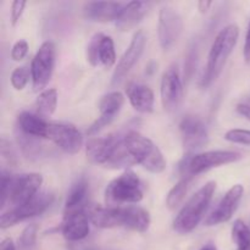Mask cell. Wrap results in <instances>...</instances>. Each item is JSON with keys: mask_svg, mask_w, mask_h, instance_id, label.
I'll list each match as a JSON object with an SVG mask.
<instances>
[{"mask_svg": "<svg viewBox=\"0 0 250 250\" xmlns=\"http://www.w3.org/2000/svg\"><path fill=\"white\" fill-rule=\"evenodd\" d=\"M90 222L98 229H128L144 233L151 224L150 214L137 205L128 207H100L90 205L87 210Z\"/></svg>", "mask_w": 250, "mask_h": 250, "instance_id": "6da1fadb", "label": "cell"}, {"mask_svg": "<svg viewBox=\"0 0 250 250\" xmlns=\"http://www.w3.org/2000/svg\"><path fill=\"white\" fill-rule=\"evenodd\" d=\"M239 38V28L236 23L227 24L214 39L208 56L207 67L200 80V87L208 88L219 78L233 51Z\"/></svg>", "mask_w": 250, "mask_h": 250, "instance_id": "7a4b0ae2", "label": "cell"}, {"mask_svg": "<svg viewBox=\"0 0 250 250\" xmlns=\"http://www.w3.org/2000/svg\"><path fill=\"white\" fill-rule=\"evenodd\" d=\"M215 190L216 182L210 181L188 199L173 220V229L177 233L188 234L197 229L211 203Z\"/></svg>", "mask_w": 250, "mask_h": 250, "instance_id": "3957f363", "label": "cell"}, {"mask_svg": "<svg viewBox=\"0 0 250 250\" xmlns=\"http://www.w3.org/2000/svg\"><path fill=\"white\" fill-rule=\"evenodd\" d=\"M125 144L136 164L151 173H161L166 168V160L159 146L148 137L128 129L125 134Z\"/></svg>", "mask_w": 250, "mask_h": 250, "instance_id": "277c9868", "label": "cell"}, {"mask_svg": "<svg viewBox=\"0 0 250 250\" xmlns=\"http://www.w3.org/2000/svg\"><path fill=\"white\" fill-rule=\"evenodd\" d=\"M104 195L107 207H121L138 204L143 200L144 193L138 176L132 171H126L107 185Z\"/></svg>", "mask_w": 250, "mask_h": 250, "instance_id": "5b68a950", "label": "cell"}, {"mask_svg": "<svg viewBox=\"0 0 250 250\" xmlns=\"http://www.w3.org/2000/svg\"><path fill=\"white\" fill-rule=\"evenodd\" d=\"M242 159V154L232 150H210L187 156L180 165V172L183 178L207 172L214 167L237 163Z\"/></svg>", "mask_w": 250, "mask_h": 250, "instance_id": "8992f818", "label": "cell"}, {"mask_svg": "<svg viewBox=\"0 0 250 250\" xmlns=\"http://www.w3.org/2000/svg\"><path fill=\"white\" fill-rule=\"evenodd\" d=\"M53 202L54 195L51 193H39L29 202L19 205V207H14L12 209L4 212L1 217H0V227L2 229H9V227L14 226V225L19 224V222L39 216L53 204Z\"/></svg>", "mask_w": 250, "mask_h": 250, "instance_id": "52a82bcc", "label": "cell"}, {"mask_svg": "<svg viewBox=\"0 0 250 250\" xmlns=\"http://www.w3.org/2000/svg\"><path fill=\"white\" fill-rule=\"evenodd\" d=\"M55 67V45L53 42L46 41L39 46L31 62L32 85L36 92L46 87L53 77Z\"/></svg>", "mask_w": 250, "mask_h": 250, "instance_id": "ba28073f", "label": "cell"}, {"mask_svg": "<svg viewBox=\"0 0 250 250\" xmlns=\"http://www.w3.org/2000/svg\"><path fill=\"white\" fill-rule=\"evenodd\" d=\"M66 154H77L83 146V136L80 129L72 124L49 122L46 138Z\"/></svg>", "mask_w": 250, "mask_h": 250, "instance_id": "9c48e42d", "label": "cell"}, {"mask_svg": "<svg viewBox=\"0 0 250 250\" xmlns=\"http://www.w3.org/2000/svg\"><path fill=\"white\" fill-rule=\"evenodd\" d=\"M183 31V20L175 9L161 7L159 12L158 37L163 50H170L180 39Z\"/></svg>", "mask_w": 250, "mask_h": 250, "instance_id": "30bf717a", "label": "cell"}, {"mask_svg": "<svg viewBox=\"0 0 250 250\" xmlns=\"http://www.w3.org/2000/svg\"><path fill=\"white\" fill-rule=\"evenodd\" d=\"M160 97L163 107L167 112H173L180 107L183 98V84L180 70L171 65L163 73L160 83Z\"/></svg>", "mask_w": 250, "mask_h": 250, "instance_id": "8fae6325", "label": "cell"}, {"mask_svg": "<svg viewBox=\"0 0 250 250\" xmlns=\"http://www.w3.org/2000/svg\"><path fill=\"white\" fill-rule=\"evenodd\" d=\"M43 185V176L41 173L31 172L22 173L19 176H12L10 185L9 202L14 207L24 204L39 194L41 186Z\"/></svg>", "mask_w": 250, "mask_h": 250, "instance_id": "7c38bea8", "label": "cell"}, {"mask_svg": "<svg viewBox=\"0 0 250 250\" xmlns=\"http://www.w3.org/2000/svg\"><path fill=\"white\" fill-rule=\"evenodd\" d=\"M180 133L183 149L187 153L199 150L209 142L207 125L202 119L194 115H187L180 122Z\"/></svg>", "mask_w": 250, "mask_h": 250, "instance_id": "4fadbf2b", "label": "cell"}, {"mask_svg": "<svg viewBox=\"0 0 250 250\" xmlns=\"http://www.w3.org/2000/svg\"><path fill=\"white\" fill-rule=\"evenodd\" d=\"M146 44V37L143 31H137L132 37V41L129 43L128 48L121 56V59L117 62L116 67H115L114 73H112L111 78V85L116 87L119 85L122 81L125 80L129 71L134 67L137 62L141 59L142 54H143L144 48Z\"/></svg>", "mask_w": 250, "mask_h": 250, "instance_id": "5bb4252c", "label": "cell"}, {"mask_svg": "<svg viewBox=\"0 0 250 250\" xmlns=\"http://www.w3.org/2000/svg\"><path fill=\"white\" fill-rule=\"evenodd\" d=\"M87 60L92 66L103 65L106 68L112 67L116 62V51L111 37L95 33L88 43Z\"/></svg>", "mask_w": 250, "mask_h": 250, "instance_id": "9a60e30c", "label": "cell"}, {"mask_svg": "<svg viewBox=\"0 0 250 250\" xmlns=\"http://www.w3.org/2000/svg\"><path fill=\"white\" fill-rule=\"evenodd\" d=\"M243 194L244 187L242 185H234L233 187L229 188L226 192V194L220 200V203L215 208L214 211L207 217L205 225L211 227L229 221L234 215V212L237 211V209H238Z\"/></svg>", "mask_w": 250, "mask_h": 250, "instance_id": "2e32d148", "label": "cell"}, {"mask_svg": "<svg viewBox=\"0 0 250 250\" xmlns=\"http://www.w3.org/2000/svg\"><path fill=\"white\" fill-rule=\"evenodd\" d=\"M124 104L125 97L122 93L115 90V92H110L105 94L99 102V117L88 127L87 134H89V136L97 134L103 128L109 126L116 119L117 115L120 114Z\"/></svg>", "mask_w": 250, "mask_h": 250, "instance_id": "e0dca14e", "label": "cell"}, {"mask_svg": "<svg viewBox=\"0 0 250 250\" xmlns=\"http://www.w3.org/2000/svg\"><path fill=\"white\" fill-rule=\"evenodd\" d=\"M124 134L125 132H117L104 137L90 138L85 144V154L88 160L97 165H106Z\"/></svg>", "mask_w": 250, "mask_h": 250, "instance_id": "ac0fdd59", "label": "cell"}, {"mask_svg": "<svg viewBox=\"0 0 250 250\" xmlns=\"http://www.w3.org/2000/svg\"><path fill=\"white\" fill-rule=\"evenodd\" d=\"M89 216L87 210L63 214L61 233L67 242H80L89 234Z\"/></svg>", "mask_w": 250, "mask_h": 250, "instance_id": "d6986e66", "label": "cell"}, {"mask_svg": "<svg viewBox=\"0 0 250 250\" xmlns=\"http://www.w3.org/2000/svg\"><path fill=\"white\" fill-rule=\"evenodd\" d=\"M125 5L117 1H89L83 6V16L92 22H115Z\"/></svg>", "mask_w": 250, "mask_h": 250, "instance_id": "ffe728a7", "label": "cell"}, {"mask_svg": "<svg viewBox=\"0 0 250 250\" xmlns=\"http://www.w3.org/2000/svg\"><path fill=\"white\" fill-rule=\"evenodd\" d=\"M149 1H131L125 5L124 10L115 21V26L121 32H128L141 23L150 9Z\"/></svg>", "mask_w": 250, "mask_h": 250, "instance_id": "44dd1931", "label": "cell"}, {"mask_svg": "<svg viewBox=\"0 0 250 250\" xmlns=\"http://www.w3.org/2000/svg\"><path fill=\"white\" fill-rule=\"evenodd\" d=\"M126 94L132 107L142 114H150L154 110V93L148 85L131 82L126 87Z\"/></svg>", "mask_w": 250, "mask_h": 250, "instance_id": "7402d4cb", "label": "cell"}, {"mask_svg": "<svg viewBox=\"0 0 250 250\" xmlns=\"http://www.w3.org/2000/svg\"><path fill=\"white\" fill-rule=\"evenodd\" d=\"M48 124V121L32 112H21L17 117V128L20 132L33 138L45 139Z\"/></svg>", "mask_w": 250, "mask_h": 250, "instance_id": "603a6c76", "label": "cell"}, {"mask_svg": "<svg viewBox=\"0 0 250 250\" xmlns=\"http://www.w3.org/2000/svg\"><path fill=\"white\" fill-rule=\"evenodd\" d=\"M87 197L88 183L84 178H80L71 186L68 190L63 214L78 211V210H87Z\"/></svg>", "mask_w": 250, "mask_h": 250, "instance_id": "cb8c5ba5", "label": "cell"}, {"mask_svg": "<svg viewBox=\"0 0 250 250\" xmlns=\"http://www.w3.org/2000/svg\"><path fill=\"white\" fill-rule=\"evenodd\" d=\"M56 106H58V90L55 88L43 90L34 103L36 114L44 120L53 116Z\"/></svg>", "mask_w": 250, "mask_h": 250, "instance_id": "d4e9b609", "label": "cell"}, {"mask_svg": "<svg viewBox=\"0 0 250 250\" xmlns=\"http://www.w3.org/2000/svg\"><path fill=\"white\" fill-rule=\"evenodd\" d=\"M190 178H181L168 192L167 197H166V207L170 210H175L181 205L183 199L186 198L188 192V187H189Z\"/></svg>", "mask_w": 250, "mask_h": 250, "instance_id": "484cf974", "label": "cell"}, {"mask_svg": "<svg viewBox=\"0 0 250 250\" xmlns=\"http://www.w3.org/2000/svg\"><path fill=\"white\" fill-rule=\"evenodd\" d=\"M232 241L237 250H250V229L242 220H236L232 226Z\"/></svg>", "mask_w": 250, "mask_h": 250, "instance_id": "4316f807", "label": "cell"}, {"mask_svg": "<svg viewBox=\"0 0 250 250\" xmlns=\"http://www.w3.org/2000/svg\"><path fill=\"white\" fill-rule=\"evenodd\" d=\"M37 233H38V226L34 224L28 225L22 231L19 238V249L20 250H31L36 244Z\"/></svg>", "mask_w": 250, "mask_h": 250, "instance_id": "83f0119b", "label": "cell"}, {"mask_svg": "<svg viewBox=\"0 0 250 250\" xmlns=\"http://www.w3.org/2000/svg\"><path fill=\"white\" fill-rule=\"evenodd\" d=\"M29 76H31V70L26 67V66H20L16 67L11 73V85L16 90H22L24 89V87L27 85L29 81Z\"/></svg>", "mask_w": 250, "mask_h": 250, "instance_id": "f1b7e54d", "label": "cell"}, {"mask_svg": "<svg viewBox=\"0 0 250 250\" xmlns=\"http://www.w3.org/2000/svg\"><path fill=\"white\" fill-rule=\"evenodd\" d=\"M224 138L227 142L234 144H242V146H250V131L249 129L233 128L229 129L225 133Z\"/></svg>", "mask_w": 250, "mask_h": 250, "instance_id": "f546056e", "label": "cell"}, {"mask_svg": "<svg viewBox=\"0 0 250 250\" xmlns=\"http://www.w3.org/2000/svg\"><path fill=\"white\" fill-rule=\"evenodd\" d=\"M28 49H29L28 43H27L24 39H20V41H17L16 43L12 45L11 59L14 61L23 60V59L27 56V54H28Z\"/></svg>", "mask_w": 250, "mask_h": 250, "instance_id": "4dcf8cb0", "label": "cell"}, {"mask_svg": "<svg viewBox=\"0 0 250 250\" xmlns=\"http://www.w3.org/2000/svg\"><path fill=\"white\" fill-rule=\"evenodd\" d=\"M1 181H0V185H1V208L5 207L6 202L9 200V192H10V185H11L12 176L10 173H7L6 171H1Z\"/></svg>", "mask_w": 250, "mask_h": 250, "instance_id": "1f68e13d", "label": "cell"}, {"mask_svg": "<svg viewBox=\"0 0 250 250\" xmlns=\"http://www.w3.org/2000/svg\"><path fill=\"white\" fill-rule=\"evenodd\" d=\"M24 7H26V1H22V0H15L11 4V24L12 26H16L17 22L21 19L22 14L24 11Z\"/></svg>", "mask_w": 250, "mask_h": 250, "instance_id": "d6a6232c", "label": "cell"}, {"mask_svg": "<svg viewBox=\"0 0 250 250\" xmlns=\"http://www.w3.org/2000/svg\"><path fill=\"white\" fill-rule=\"evenodd\" d=\"M1 155L9 161L10 164H14L16 161V156H15L14 150H12L11 146H10L9 142H6V139H1Z\"/></svg>", "mask_w": 250, "mask_h": 250, "instance_id": "836d02e7", "label": "cell"}, {"mask_svg": "<svg viewBox=\"0 0 250 250\" xmlns=\"http://www.w3.org/2000/svg\"><path fill=\"white\" fill-rule=\"evenodd\" d=\"M244 60L247 63H250V21L248 24V29H247L246 34V42H244V49H243Z\"/></svg>", "mask_w": 250, "mask_h": 250, "instance_id": "e575fe53", "label": "cell"}, {"mask_svg": "<svg viewBox=\"0 0 250 250\" xmlns=\"http://www.w3.org/2000/svg\"><path fill=\"white\" fill-rule=\"evenodd\" d=\"M237 112L250 121V105H248V104L237 105Z\"/></svg>", "mask_w": 250, "mask_h": 250, "instance_id": "d590c367", "label": "cell"}, {"mask_svg": "<svg viewBox=\"0 0 250 250\" xmlns=\"http://www.w3.org/2000/svg\"><path fill=\"white\" fill-rule=\"evenodd\" d=\"M0 250H16V246L11 238H5L0 244Z\"/></svg>", "mask_w": 250, "mask_h": 250, "instance_id": "8d00e7d4", "label": "cell"}, {"mask_svg": "<svg viewBox=\"0 0 250 250\" xmlns=\"http://www.w3.org/2000/svg\"><path fill=\"white\" fill-rule=\"evenodd\" d=\"M211 5L212 1H204V0H202V1L198 2V9H199V11L202 12V14H205Z\"/></svg>", "mask_w": 250, "mask_h": 250, "instance_id": "74e56055", "label": "cell"}, {"mask_svg": "<svg viewBox=\"0 0 250 250\" xmlns=\"http://www.w3.org/2000/svg\"><path fill=\"white\" fill-rule=\"evenodd\" d=\"M200 250H217V249H216V247L214 246V244L209 243V244H207V246L203 247V248L200 249Z\"/></svg>", "mask_w": 250, "mask_h": 250, "instance_id": "f35d334b", "label": "cell"}]
</instances>
